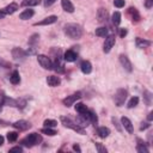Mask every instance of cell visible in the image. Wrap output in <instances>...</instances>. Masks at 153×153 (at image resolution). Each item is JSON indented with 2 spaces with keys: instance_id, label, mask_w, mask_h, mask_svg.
<instances>
[{
  "instance_id": "6da1fadb",
  "label": "cell",
  "mask_w": 153,
  "mask_h": 153,
  "mask_svg": "<svg viewBox=\"0 0 153 153\" xmlns=\"http://www.w3.org/2000/svg\"><path fill=\"white\" fill-rule=\"evenodd\" d=\"M65 33L72 39H78L82 35V29L79 24H67L65 26Z\"/></svg>"
},
{
  "instance_id": "7a4b0ae2",
  "label": "cell",
  "mask_w": 153,
  "mask_h": 153,
  "mask_svg": "<svg viewBox=\"0 0 153 153\" xmlns=\"http://www.w3.org/2000/svg\"><path fill=\"white\" fill-rule=\"evenodd\" d=\"M60 121H61V123H62L66 128H69V129H72V130H74V131H76V133H79V134H81V135L85 134L84 128H81L80 126H78V124H76L75 122H73L71 118H67V117H65V116H61V117H60Z\"/></svg>"
},
{
  "instance_id": "3957f363",
  "label": "cell",
  "mask_w": 153,
  "mask_h": 153,
  "mask_svg": "<svg viewBox=\"0 0 153 153\" xmlns=\"http://www.w3.org/2000/svg\"><path fill=\"white\" fill-rule=\"evenodd\" d=\"M41 141H42V136H41L39 134H37V133H31V134H29V136H26L20 143H22L23 146H26V147H32V146H35V145H38Z\"/></svg>"
},
{
  "instance_id": "277c9868",
  "label": "cell",
  "mask_w": 153,
  "mask_h": 153,
  "mask_svg": "<svg viewBox=\"0 0 153 153\" xmlns=\"http://www.w3.org/2000/svg\"><path fill=\"white\" fill-rule=\"evenodd\" d=\"M127 96H128L127 90H124V88H118V90L116 91L115 96H114L115 104H116L117 106L123 105V104H124V102H126V99H127Z\"/></svg>"
},
{
  "instance_id": "5b68a950",
  "label": "cell",
  "mask_w": 153,
  "mask_h": 153,
  "mask_svg": "<svg viewBox=\"0 0 153 153\" xmlns=\"http://www.w3.org/2000/svg\"><path fill=\"white\" fill-rule=\"evenodd\" d=\"M37 61H38V63H39L44 69H51V68H53V62H51V60H50L48 56H45V55H38V56H37Z\"/></svg>"
},
{
  "instance_id": "8992f818",
  "label": "cell",
  "mask_w": 153,
  "mask_h": 153,
  "mask_svg": "<svg viewBox=\"0 0 153 153\" xmlns=\"http://www.w3.org/2000/svg\"><path fill=\"white\" fill-rule=\"evenodd\" d=\"M81 98V93L80 92H75V93H73V94H71V96H67V98H65L63 99V104L66 105V106H71V105H73L78 99H80Z\"/></svg>"
},
{
  "instance_id": "52a82bcc",
  "label": "cell",
  "mask_w": 153,
  "mask_h": 153,
  "mask_svg": "<svg viewBox=\"0 0 153 153\" xmlns=\"http://www.w3.org/2000/svg\"><path fill=\"white\" fill-rule=\"evenodd\" d=\"M12 56H13V59L16 61H23L25 59V56H26V51H24L23 49L16 47V48L12 49Z\"/></svg>"
},
{
  "instance_id": "ba28073f",
  "label": "cell",
  "mask_w": 153,
  "mask_h": 153,
  "mask_svg": "<svg viewBox=\"0 0 153 153\" xmlns=\"http://www.w3.org/2000/svg\"><path fill=\"white\" fill-rule=\"evenodd\" d=\"M115 44V36L114 35H110L105 38V42H104V48H103V51L104 53H109L111 50V48L114 47Z\"/></svg>"
},
{
  "instance_id": "9c48e42d",
  "label": "cell",
  "mask_w": 153,
  "mask_h": 153,
  "mask_svg": "<svg viewBox=\"0 0 153 153\" xmlns=\"http://www.w3.org/2000/svg\"><path fill=\"white\" fill-rule=\"evenodd\" d=\"M120 62H121V65H122V67L127 71V72H131V62L129 61V59L126 56V55H120Z\"/></svg>"
},
{
  "instance_id": "30bf717a",
  "label": "cell",
  "mask_w": 153,
  "mask_h": 153,
  "mask_svg": "<svg viewBox=\"0 0 153 153\" xmlns=\"http://www.w3.org/2000/svg\"><path fill=\"white\" fill-rule=\"evenodd\" d=\"M16 129H19V130H26L31 127V124L27 122V121H24V120H20V121H17L12 124Z\"/></svg>"
},
{
  "instance_id": "8fae6325",
  "label": "cell",
  "mask_w": 153,
  "mask_h": 153,
  "mask_svg": "<svg viewBox=\"0 0 153 153\" xmlns=\"http://www.w3.org/2000/svg\"><path fill=\"white\" fill-rule=\"evenodd\" d=\"M60 57H61V56L56 57L55 62L53 63V68H51V69H54V71L57 72V73H63V72H65V68H63V65H62V61H61Z\"/></svg>"
},
{
  "instance_id": "7c38bea8",
  "label": "cell",
  "mask_w": 153,
  "mask_h": 153,
  "mask_svg": "<svg viewBox=\"0 0 153 153\" xmlns=\"http://www.w3.org/2000/svg\"><path fill=\"white\" fill-rule=\"evenodd\" d=\"M97 19H98L99 23H103V22H105L108 19V11L104 7H100L98 10V12H97Z\"/></svg>"
},
{
  "instance_id": "4fadbf2b",
  "label": "cell",
  "mask_w": 153,
  "mask_h": 153,
  "mask_svg": "<svg viewBox=\"0 0 153 153\" xmlns=\"http://www.w3.org/2000/svg\"><path fill=\"white\" fill-rule=\"evenodd\" d=\"M56 20H57V17L56 16H49V17L44 18L43 20L36 23L35 25H50V24H54Z\"/></svg>"
},
{
  "instance_id": "5bb4252c",
  "label": "cell",
  "mask_w": 153,
  "mask_h": 153,
  "mask_svg": "<svg viewBox=\"0 0 153 153\" xmlns=\"http://www.w3.org/2000/svg\"><path fill=\"white\" fill-rule=\"evenodd\" d=\"M121 122H122V126L124 127V129L128 131V133H133L134 131V128H133V124H131V122H130V120L129 118H127V117H122L121 118Z\"/></svg>"
},
{
  "instance_id": "9a60e30c",
  "label": "cell",
  "mask_w": 153,
  "mask_h": 153,
  "mask_svg": "<svg viewBox=\"0 0 153 153\" xmlns=\"http://www.w3.org/2000/svg\"><path fill=\"white\" fill-rule=\"evenodd\" d=\"M60 82H61V79H60L59 76L49 75V76L47 78V84H48L49 86H51V87H55V86L60 85Z\"/></svg>"
},
{
  "instance_id": "2e32d148",
  "label": "cell",
  "mask_w": 153,
  "mask_h": 153,
  "mask_svg": "<svg viewBox=\"0 0 153 153\" xmlns=\"http://www.w3.org/2000/svg\"><path fill=\"white\" fill-rule=\"evenodd\" d=\"M61 6H62V8H63L66 12H68V13L74 12V6H73V4L71 2V0H61Z\"/></svg>"
},
{
  "instance_id": "e0dca14e",
  "label": "cell",
  "mask_w": 153,
  "mask_h": 153,
  "mask_svg": "<svg viewBox=\"0 0 153 153\" xmlns=\"http://www.w3.org/2000/svg\"><path fill=\"white\" fill-rule=\"evenodd\" d=\"M18 8H19L18 4H16V2H11V4H10V5H7L2 11H4L6 14H12V13H14Z\"/></svg>"
},
{
  "instance_id": "ac0fdd59",
  "label": "cell",
  "mask_w": 153,
  "mask_h": 153,
  "mask_svg": "<svg viewBox=\"0 0 153 153\" xmlns=\"http://www.w3.org/2000/svg\"><path fill=\"white\" fill-rule=\"evenodd\" d=\"M80 69L84 74H90L91 71H92V65L88 61H82L81 65H80Z\"/></svg>"
},
{
  "instance_id": "d6986e66",
  "label": "cell",
  "mask_w": 153,
  "mask_h": 153,
  "mask_svg": "<svg viewBox=\"0 0 153 153\" xmlns=\"http://www.w3.org/2000/svg\"><path fill=\"white\" fill-rule=\"evenodd\" d=\"M63 57H65V60L68 61V62H73V61H75V60L78 59L76 53H74L73 50H67V51L65 53Z\"/></svg>"
},
{
  "instance_id": "ffe728a7",
  "label": "cell",
  "mask_w": 153,
  "mask_h": 153,
  "mask_svg": "<svg viewBox=\"0 0 153 153\" xmlns=\"http://www.w3.org/2000/svg\"><path fill=\"white\" fill-rule=\"evenodd\" d=\"M97 134H98L102 139H105V137L109 136V134H110V129L106 128V127H99V128L97 129Z\"/></svg>"
},
{
  "instance_id": "44dd1931",
  "label": "cell",
  "mask_w": 153,
  "mask_h": 153,
  "mask_svg": "<svg viewBox=\"0 0 153 153\" xmlns=\"http://www.w3.org/2000/svg\"><path fill=\"white\" fill-rule=\"evenodd\" d=\"M135 42H136L137 48H146V47H149L151 45V41H147V39L140 38V37H137Z\"/></svg>"
},
{
  "instance_id": "7402d4cb",
  "label": "cell",
  "mask_w": 153,
  "mask_h": 153,
  "mask_svg": "<svg viewBox=\"0 0 153 153\" xmlns=\"http://www.w3.org/2000/svg\"><path fill=\"white\" fill-rule=\"evenodd\" d=\"M33 14H35L33 10H25L24 12H22V13L19 14V18H20L22 20H26V19L31 18V17H32Z\"/></svg>"
},
{
  "instance_id": "603a6c76",
  "label": "cell",
  "mask_w": 153,
  "mask_h": 153,
  "mask_svg": "<svg viewBox=\"0 0 153 153\" xmlns=\"http://www.w3.org/2000/svg\"><path fill=\"white\" fill-rule=\"evenodd\" d=\"M128 13L131 16L133 22H139V19H140V14H139V12H137V10H136L135 7H130V8L128 10Z\"/></svg>"
},
{
  "instance_id": "cb8c5ba5",
  "label": "cell",
  "mask_w": 153,
  "mask_h": 153,
  "mask_svg": "<svg viewBox=\"0 0 153 153\" xmlns=\"http://www.w3.org/2000/svg\"><path fill=\"white\" fill-rule=\"evenodd\" d=\"M41 4V0H23L22 1V6L23 7H30V6H37Z\"/></svg>"
},
{
  "instance_id": "d4e9b609",
  "label": "cell",
  "mask_w": 153,
  "mask_h": 153,
  "mask_svg": "<svg viewBox=\"0 0 153 153\" xmlns=\"http://www.w3.org/2000/svg\"><path fill=\"white\" fill-rule=\"evenodd\" d=\"M137 147H136V151L139 152V153H148V148L146 147V145L140 140V139H137Z\"/></svg>"
},
{
  "instance_id": "484cf974",
  "label": "cell",
  "mask_w": 153,
  "mask_h": 153,
  "mask_svg": "<svg viewBox=\"0 0 153 153\" xmlns=\"http://www.w3.org/2000/svg\"><path fill=\"white\" fill-rule=\"evenodd\" d=\"M10 81H11L13 85L19 84V81H20V76H19V73H18L17 71H14V72L11 74V76H10Z\"/></svg>"
},
{
  "instance_id": "4316f807",
  "label": "cell",
  "mask_w": 153,
  "mask_h": 153,
  "mask_svg": "<svg viewBox=\"0 0 153 153\" xmlns=\"http://www.w3.org/2000/svg\"><path fill=\"white\" fill-rule=\"evenodd\" d=\"M106 35H108V29L106 27L102 26V27L96 29V36H98V37H105Z\"/></svg>"
},
{
  "instance_id": "83f0119b",
  "label": "cell",
  "mask_w": 153,
  "mask_h": 153,
  "mask_svg": "<svg viewBox=\"0 0 153 153\" xmlns=\"http://www.w3.org/2000/svg\"><path fill=\"white\" fill-rule=\"evenodd\" d=\"M112 23H114V25H120V23H121V13L120 12H114L112 13Z\"/></svg>"
},
{
  "instance_id": "f1b7e54d",
  "label": "cell",
  "mask_w": 153,
  "mask_h": 153,
  "mask_svg": "<svg viewBox=\"0 0 153 153\" xmlns=\"http://www.w3.org/2000/svg\"><path fill=\"white\" fill-rule=\"evenodd\" d=\"M75 110H76L79 114H84V112L88 111V110H87V106H86L85 104H82V103H76V105H75Z\"/></svg>"
},
{
  "instance_id": "f546056e",
  "label": "cell",
  "mask_w": 153,
  "mask_h": 153,
  "mask_svg": "<svg viewBox=\"0 0 153 153\" xmlns=\"http://www.w3.org/2000/svg\"><path fill=\"white\" fill-rule=\"evenodd\" d=\"M17 139H18V133H17V131H10V133L7 134V140H8L10 142L16 141Z\"/></svg>"
},
{
  "instance_id": "4dcf8cb0",
  "label": "cell",
  "mask_w": 153,
  "mask_h": 153,
  "mask_svg": "<svg viewBox=\"0 0 153 153\" xmlns=\"http://www.w3.org/2000/svg\"><path fill=\"white\" fill-rule=\"evenodd\" d=\"M41 131H42L43 134H47V135H49V136H53V135H55V134H56V131H55L53 128H49V127H45V128H43Z\"/></svg>"
},
{
  "instance_id": "1f68e13d",
  "label": "cell",
  "mask_w": 153,
  "mask_h": 153,
  "mask_svg": "<svg viewBox=\"0 0 153 153\" xmlns=\"http://www.w3.org/2000/svg\"><path fill=\"white\" fill-rule=\"evenodd\" d=\"M137 103H139V98H137V97H133V98L128 102V108H129V109H131V108L136 106V105H137Z\"/></svg>"
},
{
  "instance_id": "d6a6232c",
  "label": "cell",
  "mask_w": 153,
  "mask_h": 153,
  "mask_svg": "<svg viewBox=\"0 0 153 153\" xmlns=\"http://www.w3.org/2000/svg\"><path fill=\"white\" fill-rule=\"evenodd\" d=\"M43 124H44L45 127H49V128H54V127L57 124V122H56L55 120H45Z\"/></svg>"
},
{
  "instance_id": "836d02e7",
  "label": "cell",
  "mask_w": 153,
  "mask_h": 153,
  "mask_svg": "<svg viewBox=\"0 0 153 153\" xmlns=\"http://www.w3.org/2000/svg\"><path fill=\"white\" fill-rule=\"evenodd\" d=\"M38 38H39V36H38L37 33L32 35V36H31V38L29 39V44H30V45H35V44L38 42Z\"/></svg>"
},
{
  "instance_id": "e575fe53",
  "label": "cell",
  "mask_w": 153,
  "mask_h": 153,
  "mask_svg": "<svg viewBox=\"0 0 153 153\" xmlns=\"http://www.w3.org/2000/svg\"><path fill=\"white\" fill-rule=\"evenodd\" d=\"M94 145H96V148H97V151H98L99 153H106V148H105V147H104L102 143L96 142Z\"/></svg>"
},
{
  "instance_id": "d590c367",
  "label": "cell",
  "mask_w": 153,
  "mask_h": 153,
  "mask_svg": "<svg viewBox=\"0 0 153 153\" xmlns=\"http://www.w3.org/2000/svg\"><path fill=\"white\" fill-rule=\"evenodd\" d=\"M124 0H114V5L117 7V8H121V7H123L124 6Z\"/></svg>"
},
{
  "instance_id": "8d00e7d4",
  "label": "cell",
  "mask_w": 153,
  "mask_h": 153,
  "mask_svg": "<svg viewBox=\"0 0 153 153\" xmlns=\"http://www.w3.org/2000/svg\"><path fill=\"white\" fill-rule=\"evenodd\" d=\"M25 105H26V100H24V99H17V108L23 109Z\"/></svg>"
},
{
  "instance_id": "74e56055",
  "label": "cell",
  "mask_w": 153,
  "mask_h": 153,
  "mask_svg": "<svg viewBox=\"0 0 153 153\" xmlns=\"http://www.w3.org/2000/svg\"><path fill=\"white\" fill-rule=\"evenodd\" d=\"M88 114H90V120H91V122L92 123H97V116H96V114L93 112V111H88Z\"/></svg>"
},
{
  "instance_id": "f35d334b",
  "label": "cell",
  "mask_w": 153,
  "mask_h": 153,
  "mask_svg": "<svg viewBox=\"0 0 153 153\" xmlns=\"http://www.w3.org/2000/svg\"><path fill=\"white\" fill-rule=\"evenodd\" d=\"M5 94L4 93H1L0 94V112H1V110H2V106L5 105Z\"/></svg>"
},
{
  "instance_id": "ab89813d",
  "label": "cell",
  "mask_w": 153,
  "mask_h": 153,
  "mask_svg": "<svg viewBox=\"0 0 153 153\" xmlns=\"http://www.w3.org/2000/svg\"><path fill=\"white\" fill-rule=\"evenodd\" d=\"M149 127H151L149 122H142V123H141V126H140V129H141V130H143V129H147V128H149Z\"/></svg>"
},
{
  "instance_id": "60d3db41",
  "label": "cell",
  "mask_w": 153,
  "mask_h": 153,
  "mask_svg": "<svg viewBox=\"0 0 153 153\" xmlns=\"http://www.w3.org/2000/svg\"><path fill=\"white\" fill-rule=\"evenodd\" d=\"M112 122H114V124L116 126V128H117V130H118V131H121V130H122V128H121V126H120V123H118V121H117V118H115V117H114V118H112Z\"/></svg>"
},
{
  "instance_id": "b9f144b4",
  "label": "cell",
  "mask_w": 153,
  "mask_h": 153,
  "mask_svg": "<svg viewBox=\"0 0 153 153\" xmlns=\"http://www.w3.org/2000/svg\"><path fill=\"white\" fill-rule=\"evenodd\" d=\"M10 152H11V153H12V152H19V153H20V152H23V148H22L20 146H17V147H12V148L10 149Z\"/></svg>"
},
{
  "instance_id": "7bdbcfd3",
  "label": "cell",
  "mask_w": 153,
  "mask_h": 153,
  "mask_svg": "<svg viewBox=\"0 0 153 153\" xmlns=\"http://www.w3.org/2000/svg\"><path fill=\"white\" fill-rule=\"evenodd\" d=\"M145 6L147 8H151L153 6V0H145Z\"/></svg>"
},
{
  "instance_id": "ee69618b",
  "label": "cell",
  "mask_w": 153,
  "mask_h": 153,
  "mask_svg": "<svg viewBox=\"0 0 153 153\" xmlns=\"http://www.w3.org/2000/svg\"><path fill=\"white\" fill-rule=\"evenodd\" d=\"M55 1H56V0H44V6H45V7H49V6H51Z\"/></svg>"
},
{
  "instance_id": "f6af8a7d",
  "label": "cell",
  "mask_w": 153,
  "mask_h": 153,
  "mask_svg": "<svg viewBox=\"0 0 153 153\" xmlns=\"http://www.w3.org/2000/svg\"><path fill=\"white\" fill-rule=\"evenodd\" d=\"M145 94H146V96H145V97H146V103H147V104H151V93L146 91Z\"/></svg>"
},
{
  "instance_id": "bcb514c9",
  "label": "cell",
  "mask_w": 153,
  "mask_h": 153,
  "mask_svg": "<svg viewBox=\"0 0 153 153\" xmlns=\"http://www.w3.org/2000/svg\"><path fill=\"white\" fill-rule=\"evenodd\" d=\"M126 35H127V29H124V27L123 29H120V36L121 37H124Z\"/></svg>"
},
{
  "instance_id": "7dc6e473",
  "label": "cell",
  "mask_w": 153,
  "mask_h": 153,
  "mask_svg": "<svg viewBox=\"0 0 153 153\" xmlns=\"http://www.w3.org/2000/svg\"><path fill=\"white\" fill-rule=\"evenodd\" d=\"M73 149H74V151H75V152H79V153H80V152H81V148H80V147H79V145H78V143H75V145H74V146H73Z\"/></svg>"
},
{
  "instance_id": "c3c4849f",
  "label": "cell",
  "mask_w": 153,
  "mask_h": 153,
  "mask_svg": "<svg viewBox=\"0 0 153 153\" xmlns=\"http://www.w3.org/2000/svg\"><path fill=\"white\" fill-rule=\"evenodd\" d=\"M147 120H148V121H152V120H153V111H151V112L148 114V116H147Z\"/></svg>"
},
{
  "instance_id": "681fc988",
  "label": "cell",
  "mask_w": 153,
  "mask_h": 153,
  "mask_svg": "<svg viewBox=\"0 0 153 153\" xmlns=\"http://www.w3.org/2000/svg\"><path fill=\"white\" fill-rule=\"evenodd\" d=\"M5 16H6V13H5V12H4L2 10H0V19H2V18H4Z\"/></svg>"
},
{
  "instance_id": "f907efd6",
  "label": "cell",
  "mask_w": 153,
  "mask_h": 153,
  "mask_svg": "<svg viewBox=\"0 0 153 153\" xmlns=\"http://www.w3.org/2000/svg\"><path fill=\"white\" fill-rule=\"evenodd\" d=\"M2 143H4V136H1V135H0V146H1Z\"/></svg>"
},
{
  "instance_id": "816d5d0a",
  "label": "cell",
  "mask_w": 153,
  "mask_h": 153,
  "mask_svg": "<svg viewBox=\"0 0 153 153\" xmlns=\"http://www.w3.org/2000/svg\"><path fill=\"white\" fill-rule=\"evenodd\" d=\"M0 123H1V124H2V126H6V124H7V123H6V122H5V121H2V120H0Z\"/></svg>"
}]
</instances>
